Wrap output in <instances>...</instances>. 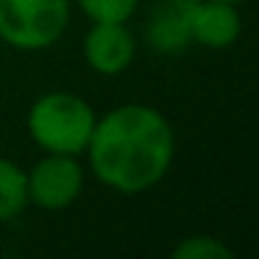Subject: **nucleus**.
I'll list each match as a JSON object with an SVG mask.
<instances>
[{"label":"nucleus","instance_id":"1","mask_svg":"<svg viewBox=\"0 0 259 259\" xmlns=\"http://www.w3.org/2000/svg\"><path fill=\"white\" fill-rule=\"evenodd\" d=\"M87 170L117 195H142L162 184L176 162V131L159 109L123 103L95 120L84 151Z\"/></svg>","mask_w":259,"mask_h":259},{"label":"nucleus","instance_id":"2","mask_svg":"<svg viewBox=\"0 0 259 259\" xmlns=\"http://www.w3.org/2000/svg\"><path fill=\"white\" fill-rule=\"evenodd\" d=\"M95 120L98 114L84 95L70 90H51L28 106L25 131L42 153L84 156Z\"/></svg>","mask_w":259,"mask_h":259},{"label":"nucleus","instance_id":"3","mask_svg":"<svg viewBox=\"0 0 259 259\" xmlns=\"http://www.w3.org/2000/svg\"><path fill=\"white\" fill-rule=\"evenodd\" d=\"M73 0H0V42L36 53L53 48L70 28Z\"/></svg>","mask_w":259,"mask_h":259},{"label":"nucleus","instance_id":"4","mask_svg":"<svg viewBox=\"0 0 259 259\" xmlns=\"http://www.w3.org/2000/svg\"><path fill=\"white\" fill-rule=\"evenodd\" d=\"M87 184V164L81 156L67 153H42L28 170H25V190H28V206L45 209V212H62L70 209Z\"/></svg>","mask_w":259,"mask_h":259},{"label":"nucleus","instance_id":"5","mask_svg":"<svg viewBox=\"0 0 259 259\" xmlns=\"http://www.w3.org/2000/svg\"><path fill=\"white\" fill-rule=\"evenodd\" d=\"M87 67L95 75L114 78L123 75L137 59V36L128 23H90V31L81 42Z\"/></svg>","mask_w":259,"mask_h":259},{"label":"nucleus","instance_id":"6","mask_svg":"<svg viewBox=\"0 0 259 259\" xmlns=\"http://www.w3.org/2000/svg\"><path fill=\"white\" fill-rule=\"evenodd\" d=\"M242 34L240 6L220 0H195L190 12V39L209 51H226Z\"/></svg>","mask_w":259,"mask_h":259},{"label":"nucleus","instance_id":"7","mask_svg":"<svg viewBox=\"0 0 259 259\" xmlns=\"http://www.w3.org/2000/svg\"><path fill=\"white\" fill-rule=\"evenodd\" d=\"M195 0H162L145 20V42L159 56H176L192 45L190 12Z\"/></svg>","mask_w":259,"mask_h":259},{"label":"nucleus","instance_id":"8","mask_svg":"<svg viewBox=\"0 0 259 259\" xmlns=\"http://www.w3.org/2000/svg\"><path fill=\"white\" fill-rule=\"evenodd\" d=\"M25 209H28L25 167H20L9 156H0V223L20 218Z\"/></svg>","mask_w":259,"mask_h":259},{"label":"nucleus","instance_id":"9","mask_svg":"<svg viewBox=\"0 0 259 259\" xmlns=\"http://www.w3.org/2000/svg\"><path fill=\"white\" fill-rule=\"evenodd\" d=\"M173 259H234V251L220 237L190 234L170 251Z\"/></svg>","mask_w":259,"mask_h":259},{"label":"nucleus","instance_id":"10","mask_svg":"<svg viewBox=\"0 0 259 259\" xmlns=\"http://www.w3.org/2000/svg\"><path fill=\"white\" fill-rule=\"evenodd\" d=\"M90 23H128L140 9V0H75Z\"/></svg>","mask_w":259,"mask_h":259},{"label":"nucleus","instance_id":"11","mask_svg":"<svg viewBox=\"0 0 259 259\" xmlns=\"http://www.w3.org/2000/svg\"><path fill=\"white\" fill-rule=\"evenodd\" d=\"M220 3H231V6H242L245 0H220Z\"/></svg>","mask_w":259,"mask_h":259}]
</instances>
